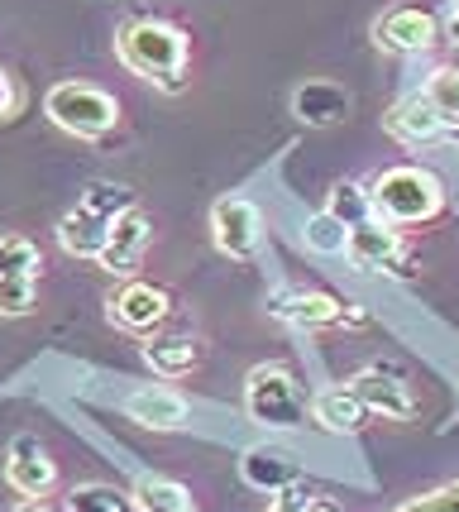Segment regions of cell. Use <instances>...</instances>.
Here are the masks:
<instances>
[{
    "mask_svg": "<svg viewBox=\"0 0 459 512\" xmlns=\"http://www.w3.org/2000/svg\"><path fill=\"white\" fill-rule=\"evenodd\" d=\"M39 245H29L24 235H0V278H20V273H39Z\"/></svg>",
    "mask_w": 459,
    "mask_h": 512,
    "instance_id": "obj_25",
    "label": "cell"
},
{
    "mask_svg": "<svg viewBox=\"0 0 459 512\" xmlns=\"http://www.w3.org/2000/svg\"><path fill=\"white\" fill-rule=\"evenodd\" d=\"M106 240H110V221L96 216V211H87V206L67 211L63 221H58V245H63L72 259H101Z\"/></svg>",
    "mask_w": 459,
    "mask_h": 512,
    "instance_id": "obj_17",
    "label": "cell"
},
{
    "mask_svg": "<svg viewBox=\"0 0 459 512\" xmlns=\"http://www.w3.org/2000/svg\"><path fill=\"white\" fill-rule=\"evenodd\" d=\"M426 101L440 115H459V67H440L436 77L426 82Z\"/></svg>",
    "mask_w": 459,
    "mask_h": 512,
    "instance_id": "obj_27",
    "label": "cell"
},
{
    "mask_svg": "<svg viewBox=\"0 0 459 512\" xmlns=\"http://www.w3.org/2000/svg\"><path fill=\"white\" fill-rule=\"evenodd\" d=\"M445 144L459 149V115H445Z\"/></svg>",
    "mask_w": 459,
    "mask_h": 512,
    "instance_id": "obj_32",
    "label": "cell"
},
{
    "mask_svg": "<svg viewBox=\"0 0 459 512\" xmlns=\"http://www.w3.org/2000/svg\"><path fill=\"white\" fill-rule=\"evenodd\" d=\"M268 512H311V493L292 484V489H283L278 498H273V508Z\"/></svg>",
    "mask_w": 459,
    "mask_h": 512,
    "instance_id": "obj_29",
    "label": "cell"
},
{
    "mask_svg": "<svg viewBox=\"0 0 459 512\" xmlns=\"http://www.w3.org/2000/svg\"><path fill=\"white\" fill-rule=\"evenodd\" d=\"M445 39H450V44H459V5H450V10H445Z\"/></svg>",
    "mask_w": 459,
    "mask_h": 512,
    "instance_id": "obj_31",
    "label": "cell"
},
{
    "mask_svg": "<svg viewBox=\"0 0 459 512\" xmlns=\"http://www.w3.org/2000/svg\"><path fill=\"white\" fill-rule=\"evenodd\" d=\"M345 259H350L359 273H412L407 268V249L397 240L393 225L383 221H359L350 230V245H345Z\"/></svg>",
    "mask_w": 459,
    "mask_h": 512,
    "instance_id": "obj_6",
    "label": "cell"
},
{
    "mask_svg": "<svg viewBox=\"0 0 459 512\" xmlns=\"http://www.w3.org/2000/svg\"><path fill=\"white\" fill-rule=\"evenodd\" d=\"M115 48H120V63L130 67V72H139V77H149L153 87H163V91L187 87V53H192V44H187V34L177 24L134 20L120 29Z\"/></svg>",
    "mask_w": 459,
    "mask_h": 512,
    "instance_id": "obj_1",
    "label": "cell"
},
{
    "mask_svg": "<svg viewBox=\"0 0 459 512\" xmlns=\"http://www.w3.org/2000/svg\"><path fill=\"white\" fill-rule=\"evenodd\" d=\"M67 512H139L134 493H120L115 484H82L67 493Z\"/></svg>",
    "mask_w": 459,
    "mask_h": 512,
    "instance_id": "obj_21",
    "label": "cell"
},
{
    "mask_svg": "<svg viewBox=\"0 0 459 512\" xmlns=\"http://www.w3.org/2000/svg\"><path fill=\"white\" fill-rule=\"evenodd\" d=\"M345 245H350V225L335 221L330 211H316L311 221H306V249H316V254H345Z\"/></svg>",
    "mask_w": 459,
    "mask_h": 512,
    "instance_id": "obj_23",
    "label": "cell"
},
{
    "mask_svg": "<svg viewBox=\"0 0 459 512\" xmlns=\"http://www.w3.org/2000/svg\"><path fill=\"white\" fill-rule=\"evenodd\" d=\"M240 474H244V484H249V489H263V493H283V489H292V484L302 479L297 460H292L287 450H278V446L244 450Z\"/></svg>",
    "mask_w": 459,
    "mask_h": 512,
    "instance_id": "obj_14",
    "label": "cell"
},
{
    "mask_svg": "<svg viewBox=\"0 0 459 512\" xmlns=\"http://www.w3.org/2000/svg\"><path fill=\"white\" fill-rule=\"evenodd\" d=\"M397 512H459V479L445 484V489L421 493V498H412L407 508H397Z\"/></svg>",
    "mask_w": 459,
    "mask_h": 512,
    "instance_id": "obj_28",
    "label": "cell"
},
{
    "mask_svg": "<svg viewBox=\"0 0 459 512\" xmlns=\"http://www.w3.org/2000/svg\"><path fill=\"white\" fill-rule=\"evenodd\" d=\"M15 111H20V87L0 72V120H10Z\"/></svg>",
    "mask_w": 459,
    "mask_h": 512,
    "instance_id": "obj_30",
    "label": "cell"
},
{
    "mask_svg": "<svg viewBox=\"0 0 459 512\" xmlns=\"http://www.w3.org/2000/svg\"><path fill=\"white\" fill-rule=\"evenodd\" d=\"M149 235H153L149 216H144L139 206H130L125 216L110 221V240L96 264L106 268V273H115V278H130L134 268H139V259H144V249H149Z\"/></svg>",
    "mask_w": 459,
    "mask_h": 512,
    "instance_id": "obj_12",
    "label": "cell"
},
{
    "mask_svg": "<svg viewBox=\"0 0 459 512\" xmlns=\"http://www.w3.org/2000/svg\"><path fill=\"white\" fill-rule=\"evenodd\" d=\"M326 211L335 221H345L354 230L359 221H369L373 216V201H369V187H359V182H335L326 197Z\"/></svg>",
    "mask_w": 459,
    "mask_h": 512,
    "instance_id": "obj_22",
    "label": "cell"
},
{
    "mask_svg": "<svg viewBox=\"0 0 459 512\" xmlns=\"http://www.w3.org/2000/svg\"><path fill=\"white\" fill-rule=\"evenodd\" d=\"M350 388L364 398V407H369L373 417H383V422H407V417H416V398H412V388H407V379H402L397 369L373 364V369H364V374H354Z\"/></svg>",
    "mask_w": 459,
    "mask_h": 512,
    "instance_id": "obj_9",
    "label": "cell"
},
{
    "mask_svg": "<svg viewBox=\"0 0 459 512\" xmlns=\"http://www.w3.org/2000/svg\"><path fill=\"white\" fill-rule=\"evenodd\" d=\"M440 20L426 5H393L373 20V44L383 53H426L436 44Z\"/></svg>",
    "mask_w": 459,
    "mask_h": 512,
    "instance_id": "obj_5",
    "label": "cell"
},
{
    "mask_svg": "<svg viewBox=\"0 0 459 512\" xmlns=\"http://www.w3.org/2000/svg\"><path fill=\"white\" fill-rule=\"evenodd\" d=\"M134 503L139 512H197L192 508V493L173 484V479H139V489H134Z\"/></svg>",
    "mask_w": 459,
    "mask_h": 512,
    "instance_id": "obj_20",
    "label": "cell"
},
{
    "mask_svg": "<svg viewBox=\"0 0 459 512\" xmlns=\"http://www.w3.org/2000/svg\"><path fill=\"white\" fill-rule=\"evenodd\" d=\"M168 316H173V297L163 288H153V283H125V288L110 297V321L134 335L158 331Z\"/></svg>",
    "mask_w": 459,
    "mask_h": 512,
    "instance_id": "obj_10",
    "label": "cell"
},
{
    "mask_svg": "<svg viewBox=\"0 0 459 512\" xmlns=\"http://www.w3.org/2000/svg\"><path fill=\"white\" fill-rule=\"evenodd\" d=\"M244 412L259 426H268V431H297V426H306V398L283 364H259L244 379Z\"/></svg>",
    "mask_w": 459,
    "mask_h": 512,
    "instance_id": "obj_3",
    "label": "cell"
},
{
    "mask_svg": "<svg viewBox=\"0 0 459 512\" xmlns=\"http://www.w3.org/2000/svg\"><path fill=\"white\" fill-rule=\"evenodd\" d=\"M10 512H53V508H44V503H20V508H10Z\"/></svg>",
    "mask_w": 459,
    "mask_h": 512,
    "instance_id": "obj_34",
    "label": "cell"
},
{
    "mask_svg": "<svg viewBox=\"0 0 459 512\" xmlns=\"http://www.w3.org/2000/svg\"><path fill=\"white\" fill-rule=\"evenodd\" d=\"M268 312L297 326V331H321V326H345L350 302L330 297V292H306V288H278L268 297Z\"/></svg>",
    "mask_w": 459,
    "mask_h": 512,
    "instance_id": "obj_7",
    "label": "cell"
},
{
    "mask_svg": "<svg viewBox=\"0 0 459 512\" xmlns=\"http://www.w3.org/2000/svg\"><path fill=\"white\" fill-rule=\"evenodd\" d=\"M292 111L311 130H330V125H340L350 115V96H345V87H335V82H306L292 96Z\"/></svg>",
    "mask_w": 459,
    "mask_h": 512,
    "instance_id": "obj_15",
    "label": "cell"
},
{
    "mask_svg": "<svg viewBox=\"0 0 459 512\" xmlns=\"http://www.w3.org/2000/svg\"><path fill=\"white\" fill-rule=\"evenodd\" d=\"M5 479L10 489L24 493V498H44L53 484H58V465L48 460V450L34 441V436H15L10 441V460H5Z\"/></svg>",
    "mask_w": 459,
    "mask_h": 512,
    "instance_id": "obj_13",
    "label": "cell"
},
{
    "mask_svg": "<svg viewBox=\"0 0 459 512\" xmlns=\"http://www.w3.org/2000/svg\"><path fill=\"white\" fill-rule=\"evenodd\" d=\"M197 359H201V345L192 335H163V340H149V345H144V364H149L153 374H163V379L192 374Z\"/></svg>",
    "mask_w": 459,
    "mask_h": 512,
    "instance_id": "obj_19",
    "label": "cell"
},
{
    "mask_svg": "<svg viewBox=\"0 0 459 512\" xmlns=\"http://www.w3.org/2000/svg\"><path fill=\"white\" fill-rule=\"evenodd\" d=\"M311 512H345L340 503H330V498H311Z\"/></svg>",
    "mask_w": 459,
    "mask_h": 512,
    "instance_id": "obj_33",
    "label": "cell"
},
{
    "mask_svg": "<svg viewBox=\"0 0 459 512\" xmlns=\"http://www.w3.org/2000/svg\"><path fill=\"white\" fill-rule=\"evenodd\" d=\"M259 211L254 201L244 197H220L216 211H211V240H216L220 254L230 259H254L259 254Z\"/></svg>",
    "mask_w": 459,
    "mask_h": 512,
    "instance_id": "obj_8",
    "label": "cell"
},
{
    "mask_svg": "<svg viewBox=\"0 0 459 512\" xmlns=\"http://www.w3.org/2000/svg\"><path fill=\"white\" fill-rule=\"evenodd\" d=\"M44 111L58 130L77 134V139H101L106 130H115L120 101L101 87H87V82H58V87L48 91Z\"/></svg>",
    "mask_w": 459,
    "mask_h": 512,
    "instance_id": "obj_4",
    "label": "cell"
},
{
    "mask_svg": "<svg viewBox=\"0 0 459 512\" xmlns=\"http://www.w3.org/2000/svg\"><path fill=\"white\" fill-rule=\"evenodd\" d=\"M383 125L397 144L407 149H431V144H445V115L426 101V91H416L407 101H397L393 111L383 115Z\"/></svg>",
    "mask_w": 459,
    "mask_h": 512,
    "instance_id": "obj_11",
    "label": "cell"
},
{
    "mask_svg": "<svg viewBox=\"0 0 459 512\" xmlns=\"http://www.w3.org/2000/svg\"><path fill=\"white\" fill-rule=\"evenodd\" d=\"M450 5H459V0H450Z\"/></svg>",
    "mask_w": 459,
    "mask_h": 512,
    "instance_id": "obj_35",
    "label": "cell"
},
{
    "mask_svg": "<svg viewBox=\"0 0 459 512\" xmlns=\"http://www.w3.org/2000/svg\"><path fill=\"white\" fill-rule=\"evenodd\" d=\"M311 417H316V426H326L335 436H354V431L369 426L373 412L364 407V398L354 388H326V393H316V402H311Z\"/></svg>",
    "mask_w": 459,
    "mask_h": 512,
    "instance_id": "obj_16",
    "label": "cell"
},
{
    "mask_svg": "<svg viewBox=\"0 0 459 512\" xmlns=\"http://www.w3.org/2000/svg\"><path fill=\"white\" fill-rule=\"evenodd\" d=\"M82 206H87V211H96V216H106V221H115V216H125V211H130V206H139V201H134V192H130V187H120V182H87Z\"/></svg>",
    "mask_w": 459,
    "mask_h": 512,
    "instance_id": "obj_24",
    "label": "cell"
},
{
    "mask_svg": "<svg viewBox=\"0 0 459 512\" xmlns=\"http://www.w3.org/2000/svg\"><path fill=\"white\" fill-rule=\"evenodd\" d=\"M39 273H20V278H0V316H24L34 312V297H39Z\"/></svg>",
    "mask_w": 459,
    "mask_h": 512,
    "instance_id": "obj_26",
    "label": "cell"
},
{
    "mask_svg": "<svg viewBox=\"0 0 459 512\" xmlns=\"http://www.w3.org/2000/svg\"><path fill=\"white\" fill-rule=\"evenodd\" d=\"M130 417L139 426H153V431H177V426H187V417H192V407L177 398V393H168V388H139V393H130Z\"/></svg>",
    "mask_w": 459,
    "mask_h": 512,
    "instance_id": "obj_18",
    "label": "cell"
},
{
    "mask_svg": "<svg viewBox=\"0 0 459 512\" xmlns=\"http://www.w3.org/2000/svg\"><path fill=\"white\" fill-rule=\"evenodd\" d=\"M369 201H373V221L393 225V230H407V225H426L445 211V187L431 168H416V163H402V168H388L369 182Z\"/></svg>",
    "mask_w": 459,
    "mask_h": 512,
    "instance_id": "obj_2",
    "label": "cell"
}]
</instances>
